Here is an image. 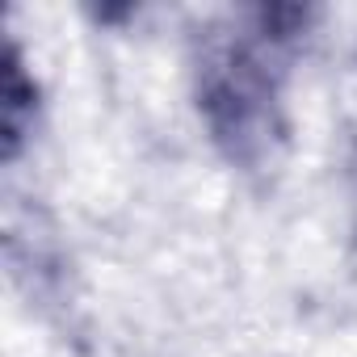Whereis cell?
I'll use <instances>...</instances> for the list:
<instances>
[{
  "label": "cell",
  "mask_w": 357,
  "mask_h": 357,
  "mask_svg": "<svg viewBox=\"0 0 357 357\" xmlns=\"http://www.w3.org/2000/svg\"><path fill=\"white\" fill-rule=\"evenodd\" d=\"M38 114H43L38 76L30 72L22 47L9 43V51H5V84H0V155H5V164H17L22 151L34 143Z\"/></svg>",
  "instance_id": "obj_2"
},
{
  "label": "cell",
  "mask_w": 357,
  "mask_h": 357,
  "mask_svg": "<svg viewBox=\"0 0 357 357\" xmlns=\"http://www.w3.org/2000/svg\"><path fill=\"white\" fill-rule=\"evenodd\" d=\"M311 5H252L190 38V97L211 147L236 172L261 176L290 147V72L315 26Z\"/></svg>",
  "instance_id": "obj_1"
}]
</instances>
